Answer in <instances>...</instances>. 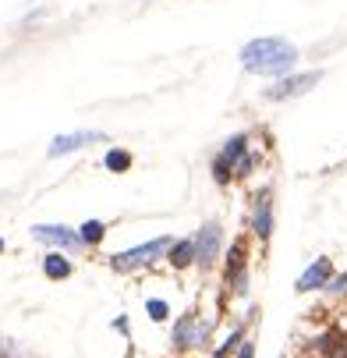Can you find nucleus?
Segmentation results:
<instances>
[{
    "mask_svg": "<svg viewBox=\"0 0 347 358\" xmlns=\"http://www.w3.org/2000/svg\"><path fill=\"white\" fill-rule=\"evenodd\" d=\"M297 46L283 36H256L237 50V61L248 75H263V78H287L297 68Z\"/></svg>",
    "mask_w": 347,
    "mask_h": 358,
    "instance_id": "1",
    "label": "nucleus"
},
{
    "mask_svg": "<svg viewBox=\"0 0 347 358\" xmlns=\"http://www.w3.org/2000/svg\"><path fill=\"white\" fill-rule=\"evenodd\" d=\"M223 294L227 298H244L252 291V234H237L230 248L223 252Z\"/></svg>",
    "mask_w": 347,
    "mask_h": 358,
    "instance_id": "2",
    "label": "nucleus"
},
{
    "mask_svg": "<svg viewBox=\"0 0 347 358\" xmlns=\"http://www.w3.org/2000/svg\"><path fill=\"white\" fill-rule=\"evenodd\" d=\"M170 245H174V238L160 234V238H153V241H142V245H131V248H124V252L107 255V266H110L114 273H138V270H149V266H156L160 259H167Z\"/></svg>",
    "mask_w": 347,
    "mask_h": 358,
    "instance_id": "3",
    "label": "nucleus"
},
{
    "mask_svg": "<svg viewBox=\"0 0 347 358\" xmlns=\"http://www.w3.org/2000/svg\"><path fill=\"white\" fill-rule=\"evenodd\" d=\"M191 241H195V255H198L195 270L209 273V270H216V266L223 263V252H227V234H223V224H220V220H206L202 227H198V231L191 234Z\"/></svg>",
    "mask_w": 347,
    "mask_h": 358,
    "instance_id": "4",
    "label": "nucleus"
},
{
    "mask_svg": "<svg viewBox=\"0 0 347 358\" xmlns=\"http://www.w3.org/2000/svg\"><path fill=\"white\" fill-rule=\"evenodd\" d=\"M276 227V206H273V188H259L252 195V210H248V234L252 241H259L263 248L270 245Z\"/></svg>",
    "mask_w": 347,
    "mask_h": 358,
    "instance_id": "5",
    "label": "nucleus"
},
{
    "mask_svg": "<svg viewBox=\"0 0 347 358\" xmlns=\"http://www.w3.org/2000/svg\"><path fill=\"white\" fill-rule=\"evenodd\" d=\"M323 82V71H294L287 78H276L273 85L263 89V99H270V103H287V99H297V96H305L312 92L316 85Z\"/></svg>",
    "mask_w": 347,
    "mask_h": 358,
    "instance_id": "6",
    "label": "nucleus"
},
{
    "mask_svg": "<svg viewBox=\"0 0 347 358\" xmlns=\"http://www.w3.org/2000/svg\"><path fill=\"white\" fill-rule=\"evenodd\" d=\"M29 234H32V241H39L46 248H57V252H68V255L85 248L78 227H68V224H32Z\"/></svg>",
    "mask_w": 347,
    "mask_h": 358,
    "instance_id": "7",
    "label": "nucleus"
},
{
    "mask_svg": "<svg viewBox=\"0 0 347 358\" xmlns=\"http://www.w3.org/2000/svg\"><path fill=\"white\" fill-rule=\"evenodd\" d=\"M333 277H337L333 259H330V255H316V259H312L302 273H297L294 291H297V294H316V291H326Z\"/></svg>",
    "mask_w": 347,
    "mask_h": 358,
    "instance_id": "8",
    "label": "nucleus"
},
{
    "mask_svg": "<svg viewBox=\"0 0 347 358\" xmlns=\"http://www.w3.org/2000/svg\"><path fill=\"white\" fill-rule=\"evenodd\" d=\"M96 142H107V135L103 131H64V135H57L54 142L46 145V157L61 160V157H68V152H78L85 145H96Z\"/></svg>",
    "mask_w": 347,
    "mask_h": 358,
    "instance_id": "9",
    "label": "nucleus"
},
{
    "mask_svg": "<svg viewBox=\"0 0 347 358\" xmlns=\"http://www.w3.org/2000/svg\"><path fill=\"white\" fill-rule=\"evenodd\" d=\"M198 309H188V313H181L177 320H174V327H170V351L174 355H188V351H195V334H198Z\"/></svg>",
    "mask_w": 347,
    "mask_h": 358,
    "instance_id": "10",
    "label": "nucleus"
},
{
    "mask_svg": "<svg viewBox=\"0 0 347 358\" xmlns=\"http://www.w3.org/2000/svg\"><path fill=\"white\" fill-rule=\"evenodd\" d=\"M39 270H43V277H46V280L61 284V280H68V277L75 273V263H71V255H68V252H57V248H50V252L43 255Z\"/></svg>",
    "mask_w": 347,
    "mask_h": 358,
    "instance_id": "11",
    "label": "nucleus"
},
{
    "mask_svg": "<svg viewBox=\"0 0 347 358\" xmlns=\"http://www.w3.org/2000/svg\"><path fill=\"white\" fill-rule=\"evenodd\" d=\"M174 273H184V270H195V263H198V255H195V241L191 238H177L174 245H170V252H167V259H163Z\"/></svg>",
    "mask_w": 347,
    "mask_h": 358,
    "instance_id": "12",
    "label": "nucleus"
},
{
    "mask_svg": "<svg viewBox=\"0 0 347 358\" xmlns=\"http://www.w3.org/2000/svg\"><path fill=\"white\" fill-rule=\"evenodd\" d=\"M248 152H252V135H248V131H234L230 138H223V145H220L216 157L234 171V164H237L241 157H248Z\"/></svg>",
    "mask_w": 347,
    "mask_h": 358,
    "instance_id": "13",
    "label": "nucleus"
},
{
    "mask_svg": "<svg viewBox=\"0 0 347 358\" xmlns=\"http://www.w3.org/2000/svg\"><path fill=\"white\" fill-rule=\"evenodd\" d=\"M248 337H252V334H248V323H234V327L223 334V341L213 348V358H234L237 348H241Z\"/></svg>",
    "mask_w": 347,
    "mask_h": 358,
    "instance_id": "14",
    "label": "nucleus"
},
{
    "mask_svg": "<svg viewBox=\"0 0 347 358\" xmlns=\"http://www.w3.org/2000/svg\"><path fill=\"white\" fill-rule=\"evenodd\" d=\"M131 167H135V152H131V149L110 145V149L103 152V171H110V174H128Z\"/></svg>",
    "mask_w": 347,
    "mask_h": 358,
    "instance_id": "15",
    "label": "nucleus"
},
{
    "mask_svg": "<svg viewBox=\"0 0 347 358\" xmlns=\"http://www.w3.org/2000/svg\"><path fill=\"white\" fill-rule=\"evenodd\" d=\"M78 234H82V245H85V248H99V245L107 241L110 227H107L103 220H85V224H78Z\"/></svg>",
    "mask_w": 347,
    "mask_h": 358,
    "instance_id": "16",
    "label": "nucleus"
},
{
    "mask_svg": "<svg viewBox=\"0 0 347 358\" xmlns=\"http://www.w3.org/2000/svg\"><path fill=\"white\" fill-rule=\"evenodd\" d=\"M145 313L153 323H167L170 320V301L167 298H145Z\"/></svg>",
    "mask_w": 347,
    "mask_h": 358,
    "instance_id": "17",
    "label": "nucleus"
},
{
    "mask_svg": "<svg viewBox=\"0 0 347 358\" xmlns=\"http://www.w3.org/2000/svg\"><path fill=\"white\" fill-rule=\"evenodd\" d=\"M256 167H259V152L252 149L248 157H241V160L234 164V181H248V178L256 174Z\"/></svg>",
    "mask_w": 347,
    "mask_h": 358,
    "instance_id": "18",
    "label": "nucleus"
},
{
    "mask_svg": "<svg viewBox=\"0 0 347 358\" xmlns=\"http://www.w3.org/2000/svg\"><path fill=\"white\" fill-rule=\"evenodd\" d=\"M323 294H326V298H333V301L347 298V270H337V277L330 280V287H326Z\"/></svg>",
    "mask_w": 347,
    "mask_h": 358,
    "instance_id": "19",
    "label": "nucleus"
},
{
    "mask_svg": "<svg viewBox=\"0 0 347 358\" xmlns=\"http://www.w3.org/2000/svg\"><path fill=\"white\" fill-rule=\"evenodd\" d=\"M234 358H256V337H248L241 348H237V355Z\"/></svg>",
    "mask_w": 347,
    "mask_h": 358,
    "instance_id": "20",
    "label": "nucleus"
},
{
    "mask_svg": "<svg viewBox=\"0 0 347 358\" xmlns=\"http://www.w3.org/2000/svg\"><path fill=\"white\" fill-rule=\"evenodd\" d=\"M114 330H121V334L131 341V334H128V316H117V320H114Z\"/></svg>",
    "mask_w": 347,
    "mask_h": 358,
    "instance_id": "21",
    "label": "nucleus"
},
{
    "mask_svg": "<svg viewBox=\"0 0 347 358\" xmlns=\"http://www.w3.org/2000/svg\"><path fill=\"white\" fill-rule=\"evenodd\" d=\"M326 358H347V348H340V351H333V355H326Z\"/></svg>",
    "mask_w": 347,
    "mask_h": 358,
    "instance_id": "22",
    "label": "nucleus"
},
{
    "mask_svg": "<svg viewBox=\"0 0 347 358\" xmlns=\"http://www.w3.org/2000/svg\"><path fill=\"white\" fill-rule=\"evenodd\" d=\"M8 252V241H4V234H0V255H4Z\"/></svg>",
    "mask_w": 347,
    "mask_h": 358,
    "instance_id": "23",
    "label": "nucleus"
}]
</instances>
